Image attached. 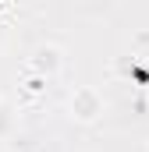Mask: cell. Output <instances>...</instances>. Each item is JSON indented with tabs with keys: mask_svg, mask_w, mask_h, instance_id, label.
<instances>
[{
	"mask_svg": "<svg viewBox=\"0 0 149 152\" xmlns=\"http://www.w3.org/2000/svg\"><path fill=\"white\" fill-rule=\"evenodd\" d=\"M103 110H107V103H103L100 88H92V85H74V92L68 96V113L78 124H96Z\"/></svg>",
	"mask_w": 149,
	"mask_h": 152,
	"instance_id": "obj_1",
	"label": "cell"
},
{
	"mask_svg": "<svg viewBox=\"0 0 149 152\" xmlns=\"http://www.w3.org/2000/svg\"><path fill=\"white\" fill-rule=\"evenodd\" d=\"M64 67V53L57 50V46H39L36 53L29 57V71H36L39 78H57V71Z\"/></svg>",
	"mask_w": 149,
	"mask_h": 152,
	"instance_id": "obj_2",
	"label": "cell"
},
{
	"mask_svg": "<svg viewBox=\"0 0 149 152\" xmlns=\"http://www.w3.org/2000/svg\"><path fill=\"white\" fill-rule=\"evenodd\" d=\"M11 131H14V106H11L7 99H0V142H4Z\"/></svg>",
	"mask_w": 149,
	"mask_h": 152,
	"instance_id": "obj_3",
	"label": "cell"
}]
</instances>
